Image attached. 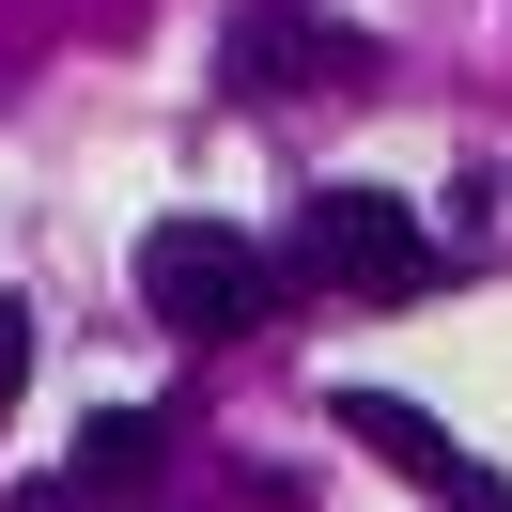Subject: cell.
I'll return each instance as SVG.
<instances>
[{
  "instance_id": "obj_1",
  "label": "cell",
  "mask_w": 512,
  "mask_h": 512,
  "mask_svg": "<svg viewBox=\"0 0 512 512\" xmlns=\"http://www.w3.org/2000/svg\"><path fill=\"white\" fill-rule=\"evenodd\" d=\"M264 249L249 233H218V218H156L140 233V311L171 326V342H233V326H264Z\"/></svg>"
},
{
  "instance_id": "obj_2",
  "label": "cell",
  "mask_w": 512,
  "mask_h": 512,
  "mask_svg": "<svg viewBox=\"0 0 512 512\" xmlns=\"http://www.w3.org/2000/svg\"><path fill=\"white\" fill-rule=\"evenodd\" d=\"M295 249H311V280H342V295H373V311H404V295H435V233H419V202H388V187H326L311 218H295Z\"/></svg>"
},
{
  "instance_id": "obj_3",
  "label": "cell",
  "mask_w": 512,
  "mask_h": 512,
  "mask_svg": "<svg viewBox=\"0 0 512 512\" xmlns=\"http://www.w3.org/2000/svg\"><path fill=\"white\" fill-rule=\"evenodd\" d=\"M326 419H342V435L373 450L388 481H419L435 512H512V481L481 466V450H450V419H435V404H404V388H342Z\"/></svg>"
},
{
  "instance_id": "obj_4",
  "label": "cell",
  "mask_w": 512,
  "mask_h": 512,
  "mask_svg": "<svg viewBox=\"0 0 512 512\" xmlns=\"http://www.w3.org/2000/svg\"><path fill=\"white\" fill-rule=\"evenodd\" d=\"M326 63H357V32H326L311 0H233V94H311Z\"/></svg>"
},
{
  "instance_id": "obj_5",
  "label": "cell",
  "mask_w": 512,
  "mask_h": 512,
  "mask_svg": "<svg viewBox=\"0 0 512 512\" xmlns=\"http://www.w3.org/2000/svg\"><path fill=\"white\" fill-rule=\"evenodd\" d=\"M140 466H156V419H140V404H109V419H78V481H94V497H125Z\"/></svg>"
},
{
  "instance_id": "obj_6",
  "label": "cell",
  "mask_w": 512,
  "mask_h": 512,
  "mask_svg": "<svg viewBox=\"0 0 512 512\" xmlns=\"http://www.w3.org/2000/svg\"><path fill=\"white\" fill-rule=\"evenodd\" d=\"M16 388H32V311L0 295V404H16Z\"/></svg>"
}]
</instances>
